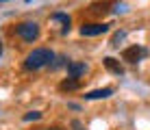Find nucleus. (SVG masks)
<instances>
[{"instance_id": "obj_16", "label": "nucleus", "mask_w": 150, "mask_h": 130, "mask_svg": "<svg viewBox=\"0 0 150 130\" xmlns=\"http://www.w3.org/2000/svg\"><path fill=\"white\" fill-rule=\"evenodd\" d=\"M0 54H2V44H0Z\"/></svg>"}, {"instance_id": "obj_7", "label": "nucleus", "mask_w": 150, "mask_h": 130, "mask_svg": "<svg viewBox=\"0 0 150 130\" xmlns=\"http://www.w3.org/2000/svg\"><path fill=\"white\" fill-rule=\"evenodd\" d=\"M111 93H113L111 87H105V89H96V91L85 93V100H105V98H109Z\"/></svg>"}, {"instance_id": "obj_11", "label": "nucleus", "mask_w": 150, "mask_h": 130, "mask_svg": "<svg viewBox=\"0 0 150 130\" xmlns=\"http://www.w3.org/2000/svg\"><path fill=\"white\" fill-rule=\"evenodd\" d=\"M126 39V30H117L115 35H113V39H111V46L113 48H120V44Z\"/></svg>"}, {"instance_id": "obj_1", "label": "nucleus", "mask_w": 150, "mask_h": 130, "mask_svg": "<svg viewBox=\"0 0 150 130\" xmlns=\"http://www.w3.org/2000/svg\"><path fill=\"white\" fill-rule=\"evenodd\" d=\"M52 56H54V54H52L48 48H37V50H33V52L26 56L24 67H26V70H39V67L48 65L50 61H52Z\"/></svg>"}, {"instance_id": "obj_2", "label": "nucleus", "mask_w": 150, "mask_h": 130, "mask_svg": "<svg viewBox=\"0 0 150 130\" xmlns=\"http://www.w3.org/2000/svg\"><path fill=\"white\" fill-rule=\"evenodd\" d=\"M15 33H18L24 41L30 44V41H35L39 37V26H37V22H22V24H18Z\"/></svg>"}, {"instance_id": "obj_4", "label": "nucleus", "mask_w": 150, "mask_h": 130, "mask_svg": "<svg viewBox=\"0 0 150 130\" xmlns=\"http://www.w3.org/2000/svg\"><path fill=\"white\" fill-rule=\"evenodd\" d=\"M107 30H109V24H83L81 26L83 37H98V35H105Z\"/></svg>"}, {"instance_id": "obj_13", "label": "nucleus", "mask_w": 150, "mask_h": 130, "mask_svg": "<svg viewBox=\"0 0 150 130\" xmlns=\"http://www.w3.org/2000/svg\"><path fill=\"white\" fill-rule=\"evenodd\" d=\"M72 128H74V130H85V128H83V124L79 122V119H74V122H72Z\"/></svg>"}, {"instance_id": "obj_18", "label": "nucleus", "mask_w": 150, "mask_h": 130, "mask_svg": "<svg viewBox=\"0 0 150 130\" xmlns=\"http://www.w3.org/2000/svg\"><path fill=\"white\" fill-rule=\"evenodd\" d=\"M26 2H30V0H26Z\"/></svg>"}, {"instance_id": "obj_10", "label": "nucleus", "mask_w": 150, "mask_h": 130, "mask_svg": "<svg viewBox=\"0 0 150 130\" xmlns=\"http://www.w3.org/2000/svg\"><path fill=\"white\" fill-rule=\"evenodd\" d=\"M52 20L63 24V33H68V30H70V15H65V13H52Z\"/></svg>"}, {"instance_id": "obj_12", "label": "nucleus", "mask_w": 150, "mask_h": 130, "mask_svg": "<svg viewBox=\"0 0 150 130\" xmlns=\"http://www.w3.org/2000/svg\"><path fill=\"white\" fill-rule=\"evenodd\" d=\"M39 117H41L39 111H30V113H26V115H24V122H35V119H39Z\"/></svg>"}, {"instance_id": "obj_15", "label": "nucleus", "mask_w": 150, "mask_h": 130, "mask_svg": "<svg viewBox=\"0 0 150 130\" xmlns=\"http://www.w3.org/2000/svg\"><path fill=\"white\" fill-rule=\"evenodd\" d=\"M46 130H61V128H57V126H52V128H46Z\"/></svg>"}, {"instance_id": "obj_17", "label": "nucleus", "mask_w": 150, "mask_h": 130, "mask_svg": "<svg viewBox=\"0 0 150 130\" xmlns=\"http://www.w3.org/2000/svg\"><path fill=\"white\" fill-rule=\"evenodd\" d=\"M0 2H7V0H0Z\"/></svg>"}, {"instance_id": "obj_8", "label": "nucleus", "mask_w": 150, "mask_h": 130, "mask_svg": "<svg viewBox=\"0 0 150 130\" xmlns=\"http://www.w3.org/2000/svg\"><path fill=\"white\" fill-rule=\"evenodd\" d=\"M113 4V0H102V2H94L91 4V13L94 15H105L109 13V7Z\"/></svg>"}, {"instance_id": "obj_3", "label": "nucleus", "mask_w": 150, "mask_h": 130, "mask_svg": "<svg viewBox=\"0 0 150 130\" xmlns=\"http://www.w3.org/2000/svg\"><path fill=\"white\" fill-rule=\"evenodd\" d=\"M146 54H148L146 48H142V46H131V48H126L122 52V59L128 61V63H137V61H142Z\"/></svg>"}, {"instance_id": "obj_5", "label": "nucleus", "mask_w": 150, "mask_h": 130, "mask_svg": "<svg viewBox=\"0 0 150 130\" xmlns=\"http://www.w3.org/2000/svg\"><path fill=\"white\" fill-rule=\"evenodd\" d=\"M87 72V65L85 63H79V61H72V63H68V76L70 78H79Z\"/></svg>"}, {"instance_id": "obj_14", "label": "nucleus", "mask_w": 150, "mask_h": 130, "mask_svg": "<svg viewBox=\"0 0 150 130\" xmlns=\"http://www.w3.org/2000/svg\"><path fill=\"white\" fill-rule=\"evenodd\" d=\"M115 11L117 13H124V11H126V4H124V2L122 4H115Z\"/></svg>"}, {"instance_id": "obj_6", "label": "nucleus", "mask_w": 150, "mask_h": 130, "mask_svg": "<svg viewBox=\"0 0 150 130\" xmlns=\"http://www.w3.org/2000/svg\"><path fill=\"white\" fill-rule=\"evenodd\" d=\"M102 63H105V67L111 72V74H117V76H122V74H124V67L120 65V61H117V59H113V56H107V59L102 61Z\"/></svg>"}, {"instance_id": "obj_9", "label": "nucleus", "mask_w": 150, "mask_h": 130, "mask_svg": "<svg viewBox=\"0 0 150 130\" xmlns=\"http://www.w3.org/2000/svg\"><path fill=\"white\" fill-rule=\"evenodd\" d=\"M79 87H81V82L76 80V78H68V80H63L59 85V89L61 91H74V89H79Z\"/></svg>"}]
</instances>
